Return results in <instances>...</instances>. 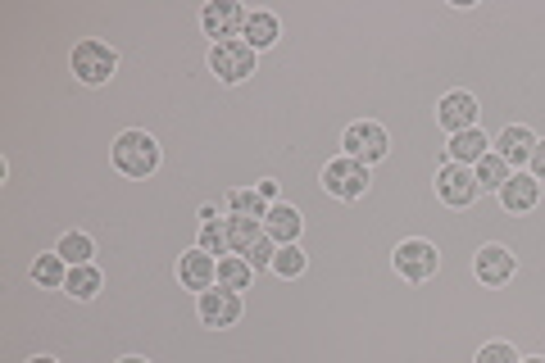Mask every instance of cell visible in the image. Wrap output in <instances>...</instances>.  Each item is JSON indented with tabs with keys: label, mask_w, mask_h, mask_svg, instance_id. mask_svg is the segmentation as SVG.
Instances as JSON below:
<instances>
[{
	"label": "cell",
	"mask_w": 545,
	"mask_h": 363,
	"mask_svg": "<svg viewBox=\"0 0 545 363\" xmlns=\"http://www.w3.org/2000/svg\"><path fill=\"white\" fill-rule=\"evenodd\" d=\"M114 164L123 168L128 177H150L159 168V146L150 132H123L114 141Z\"/></svg>",
	"instance_id": "6da1fadb"
},
{
	"label": "cell",
	"mask_w": 545,
	"mask_h": 363,
	"mask_svg": "<svg viewBox=\"0 0 545 363\" xmlns=\"http://www.w3.org/2000/svg\"><path fill=\"white\" fill-rule=\"evenodd\" d=\"M119 69V55L105 46V41H78L73 46V78L87 82V87H100V82L114 78Z\"/></svg>",
	"instance_id": "7a4b0ae2"
},
{
	"label": "cell",
	"mask_w": 545,
	"mask_h": 363,
	"mask_svg": "<svg viewBox=\"0 0 545 363\" xmlns=\"http://www.w3.org/2000/svg\"><path fill=\"white\" fill-rule=\"evenodd\" d=\"M255 55L259 50H250L246 41H218V46L209 50V73H214L218 82H246L250 73H255Z\"/></svg>",
	"instance_id": "3957f363"
},
{
	"label": "cell",
	"mask_w": 545,
	"mask_h": 363,
	"mask_svg": "<svg viewBox=\"0 0 545 363\" xmlns=\"http://www.w3.org/2000/svg\"><path fill=\"white\" fill-rule=\"evenodd\" d=\"M323 187H327V196H337V200H359L368 191V164H359L350 155L332 159L323 168Z\"/></svg>",
	"instance_id": "277c9868"
},
{
	"label": "cell",
	"mask_w": 545,
	"mask_h": 363,
	"mask_svg": "<svg viewBox=\"0 0 545 363\" xmlns=\"http://www.w3.org/2000/svg\"><path fill=\"white\" fill-rule=\"evenodd\" d=\"M341 146H346V155L359 159V164H377V159H387L391 137H387L382 123H368L364 118V123H350L346 137H341Z\"/></svg>",
	"instance_id": "5b68a950"
},
{
	"label": "cell",
	"mask_w": 545,
	"mask_h": 363,
	"mask_svg": "<svg viewBox=\"0 0 545 363\" xmlns=\"http://www.w3.org/2000/svg\"><path fill=\"white\" fill-rule=\"evenodd\" d=\"M436 196L446 200L450 209H468L477 196H482V187H477L473 168H464V164H446V168H436Z\"/></svg>",
	"instance_id": "8992f818"
},
{
	"label": "cell",
	"mask_w": 545,
	"mask_h": 363,
	"mask_svg": "<svg viewBox=\"0 0 545 363\" xmlns=\"http://www.w3.org/2000/svg\"><path fill=\"white\" fill-rule=\"evenodd\" d=\"M246 19L250 10H241L237 0H214V5H205V14H200V23H205V32L218 41H241V32H246Z\"/></svg>",
	"instance_id": "52a82bcc"
},
{
	"label": "cell",
	"mask_w": 545,
	"mask_h": 363,
	"mask_svg": "<svg viewBox=\"0 0 545 363\" xmlns=\"http://www.w3.org/2000/svg\"><path fill=\"white\" fill-rule=\"evenodd\" d=\"M436 268H441V255H436L432 241H400L396 273L405 282H427V277H436Z\"/></svg>",
	"instance_id": "ba28073f"
},
{
	"label": "cell",
	"mask_w": 545,
	"mask_h": 363,
	"mask_svg": "<svg viewBox=\"0 0 545 363\" xmlns=\"http://www.w3.org/2000/svg\"><path fill=\"white\" fill-rule=\"evenodd\" d=\"M436 123H441L450 137L477 128V100H473V91H450V96H441V105H436Z\"/></svg>",
	"instance_id": "9c48e42d"
},
{
	"label": "cell",
	"mask_w": 545,
	"mask_h": 363,
	"mask_svg": "<svg viewBox=\"0 0 545 363\" xmlns=\"http://www.w3.org/2000/svg\"><path fill=\"white\" fill-rule=\"evenodd\" d=\"M237 318H241V295L237 291L218 286V291L200 295V323L205 327H232Z\"/></svg>",
	"instance_id": "30bf717a"
},
{
	"label": "cell",
	"mask_w": 545,
	"mask_h": 363,
	"mask_svg": "<svg viewBox=\"0 0 545 363\" xmlns=\"http://www.w3.org/2000/svg\"><path fill=\"white\" fill-rule=\"evenodd\" d=\"M178 277H182V286L187 291H214V282H218V264H214V255H205V250H191V255H182L178 259Z\"/></svg>",
	"instance_id": "8fae6325"
},
{
	"label": "cell",
	"mask_w": 545,
	"mask_h": 363,
	"mask_svg": "<svg viewBox=\"0 0 545 363\" xmlns=\"http://www.w3.org/2000/svg\"><path fill=\"white\" fill-rule=\"evenodd\" d=\"M473 268H477V277H482L486 286H505L509 277H514L518 259L509 255L505 246H482L477 250V259H473Z\"/></svg>",
	"instance_id": "7c38bea8"
},
{
	"label": "cell",
	"mask_w": 545,
	"mask_h": 363,
	"mask_svg": "<svg viewBox=\"0 0 545 363\" xmlns=\"http://www.w3.org/2000/svg\"><path fill=\"white\" fill-rule=\"evenodd\" d=\"M536 200H541V182L532 173H509V182L500 187V205L509 214H527V209H536Z\"/></svg>",
	"instance_id": "4fadbf2b"
},
{
	"label": "cell",
	"mask_w": 545,
	"mask_h": 363,
	"mask_svg": "<svg viewBox=\"0 0 545 363\" xmlns=\"http://www.w3.org/2000/svg\"><path fill=\"white\" fill-rule=\"evenodd\" d=\"M532 150H536V137H532V128H523V123L505 128V132H500V141H496V155L505 159L509 168L527 164V159H532Z\"/></svg>",
	"instance_id": "5bb4252c"
},
{
	"label": "cell",
	"mask_w": 545,
	"mask_h": 363,
	"mask_svg": "<svg viewBox=\"0 0 545 363\" xmlns=\"http://www.w3.org/2000/svg\"><path fill=\"white\" fill-rule=\"evenodd\" d=\"M450 164H464V168H473L477 159L491 150V141H486V132L482 128H468V132H459V137H450Z\"/></svg>",
	"instance_id": "9a60e30c"
},
{
	"label": "cell",
	"mask_w": 545,
	"mask_h": 363,
	"mask_svg": "<svg viewBox=\"0 0 545 363\" xmlns=\"http://www.w3.org/2000/svg\"><path fill=\"white\" fill-rule=\"evenodd\" d=\"M264 223H255V218H241V214H232L228 218V246L237 250L241 259H250V250L259 246V241H264Z\"/></svg>",
	"instance_id": "2e32d148"
},
{
	"label": "cell",
	"mask_w": 545,
	"mask_h": 363,
	"mask_svg": "<svg viewBox=\"0 0 545 363\" xmlns=\"http://www.w3.org/2000/svg\"><path fill=\"white\" fill-rule=\"evenodd\" d=\"M264 232L278 241V246H296V236H300V214L291 205H273L264 218Z\"/></svg>",
	"instance_id": "e0dca14e"
},
{
	"label": "cell",
	"mask_w": 545,
	"mask_h": 363,
	"mask_svg": "<svg viewBox=\"0 0 545 363\" xmlns=\"http://www.w3.org/2000/svg\"><path fill=\"white\" fill-rule=\"evenodd\" d=\"M509 173H514V168H509L505 159L496 155V150H486V155L473 164L477 187H482V191H496V196H500V187H505V182H509Z\"/></svg>",
	"instance_id": "ac0fdd59"
},
{
	"label": "cell",
	"mask_w": 545,
	"mask_h": 363,
	"mask_svg": "<svg viewBox=\"0 0 545 363\" xmlns=\"http://www.w3.org/2000/svg\"><path fill=\"white\" fill-rule=\"evenodd\" d=\"M241 41H246L250 50H268L273 41H278V19H273L268 10H255V14L246 19V32H241Z\"/></svg>",
	"instance_id": "d6986e66"
},
{
	"label": "cell",
	"mask_w": 545,
	"mask_h": 363,
	"mask_svg": "<svg viewBox=\"0 0 545 363\" xmlns=\"http://www.w3.org/2000/svg\"><path fill=\"white\" fill-rule=\"evenodd\" d=\"M255 282V264L241 255L232 259H218V286H228V291H246V286Z\"/></svg>",
	"instance_id": "ffe728a7"
},
{
	"label": "cell",
	"mask_w": 545,
	"mask_h": 363,
	"mask_svg": "<svg viewBox=\"0 0 545 363\" xmlns=\"http://www.w3.org/2000/svg\"><path fill=\"white\" fill-rule=\"evenodd\" d=\"M32 282L46 286V291H55V286L69 282V264H64L60 255H37V264H32Z\"/></svg>",
	"instance_id": "44dd1931"
},
{
	"label": "cell",
	"mask_w": 545,
	"mask_h": 363,
	"mask_svg": "<svg viewBox=\"0 0 545 363\" xmlns=\"http://www.w3.org/2000/svg\"><path fill=\"white\" fill-rule=\"evenodd\" d=\"M64 291H69L73 300H91V295L100 291V268H91V264L69 268V282H64Z\"/></svg>",
	"instance_id": "7402d4cb"
},
{
	"label": "cell",
	"mask_w": 545,
	"mask_h": 363,
	"mask_svg": "<svg viewBox=\"0 0 545 363\" xmlns=\"http://www.w3.org/2000/svg\"><path fill=\"white\" fill-rule=\"evenodd\" d=\"M55 255H60L69 268H78V264H91V255H96V246H91V236L69 232V236H64V241H60V246H55Z\"/></svg>",
	"instance_id": "603a6c76"
},
{
	"label": "cell",
	"mask_w": 545,
	"mask_h": 363,
	"mask_svg": "<svg viewBox=\"0 0 545 363\" xmlns=\"http://www.w3.org/2000/svg\"><path fill=\"white\" fill-rule=\"evenodd\" d=\"M228 205H232V214H241V218H268V200L259 196V191H232L228 196Z\"/></svg>",
	"instance_id": "cb8c5ba5"
},
{
	"label": "cell",
	"mask_w": 545,
	"mask_h": 363,
	"mask_svg": "<svg viewBox=\"0 0 545 363\" xmlns=\"http://www.w3.org/2000/svg\"><path fill=\"white\" fill-rule=\"evenodd\" d=\"M273 273L278 277H300L305 273V255H300V246H278V255H273Z\"/></svg>",
	"instance_id": "d4e9b609"
},
{
	"label": "cell",
	"mask_w": 545,
	"mask_h": 363,
	"mask_svg": "<svg viewBox=\"0 0 545 363\" xmlns=\"http://www.w3.org/2000/svg\"><path fill=\"white\" fill-rule=\"evenodd\" d=\"M200 250L214 255V250H228V223H200Z\"/></svg>",
	"instance_id": "484cf974"
},
{
	"label": "cell",
	"mask_w": 545,
	"mask_h": 363,
	"mask_svg": "<svg viewBox=\"0 0 545 363\" xmlns=\"http://www.w3.org/2000/svg\"><path fill=\"white\" fill-rule=\"evenodd\" d=\"M477 363H518V354H514V345L509 341H491V345L477 350Z\"/></svg>",
	"instance_id": "4316f807"
},
{
	"label": "cell",
	"mask_w": 545,
	"mask_h": 363,
	"mask_svg": "<svg viewBox=\"0 0 545 363\" xmlns=\"http://www.w3.org/2000/svg\"><path fill=\"white\" fill-rule=\"evenodd\" d=\"M527 168H532L536 182H545V141H536V150H532V159H527Z\"/></svg>",
	"instance_id": "83f0119b"
},
{
	"label": "cell",
	"mask_w": 545,
	"mask_h": 363,
	"mask_svg": "<svg viewBox=\"0 0 545 363\" xmlns=\"http://www.w3.org/2000/svg\"><path fill=\"white\" fill-rule=\"evenodd\" d=\"M259 196H264V200H278V182H273V177H268V182H259Z\"/></svg>",
	"instance_id": "f1b7e54d"
},
{
	"label": "cell",
	"mask_w": 545,
	"mask_h": 363,
	"mask_svg": "<svg viewBox=\"0 0 545 363\" xmlns=\"http://www.w3.org/2000/svg\"><path fill=\"white\" fill-rule=\"evenodd\" d=\"M28 363H55V359H46V354H37V359H28Z\"/></svg>",
	"instance_id": "f546056e"
},
{
	"label": "cell",
	"mask_w": 545,
	"mask_h": 363,
	"mask_svg": "<svg viewBox=\"0 0 545 363\" xmlns=\"http://www.w3.org/2000/svg\"><path fill=\"white\" fill-rule=\"evenodd\" d=\"M119 363H146V359H137V354H128V359H119Z\"/></svg>",
	"instance_id": "4dcf8cb0"
},
{
	"label": "cell",
	"mask_w": 545,
	"mask_h": 363,
	"mask_svg": "<svg viewBox=\"0 0 545 363\" xmlns=\"http://www.w3.org/2000/svg\"><path fill=\"white\" fill-rule=\"evenodd\" d=\"M518 363H545V359H518Z\"/></svg>",
	"instance_id": "1f68e13d"
}]
</instances>
